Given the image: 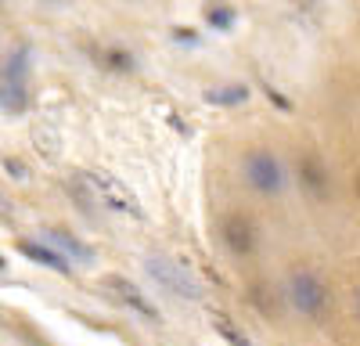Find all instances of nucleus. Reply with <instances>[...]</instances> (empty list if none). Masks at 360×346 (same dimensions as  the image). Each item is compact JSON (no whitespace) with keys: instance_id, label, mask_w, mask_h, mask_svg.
Returning a JSON list of instances; mask_svg holds the SVG:
<instances>
[{"instance_id":"f257e3e1","label":"nucleus","mask_w":360,"mask_h":346,"mask_svg":"<svg viewBox=\"0 0 360 346\" xmlns=\"http://www.w3.org/2000/svg\"><path fill=\"white\" fill-rule=\"evenodd\" d=\"M144 271H148V278H152V281H159L166 293H173V296H180V300H202V296H205L202 281H198L188 267H180L176 260H169V256H162V252L144 256Z\"/></svg>"},{"instance_id":"6e6552de","label":"nucleus","mask_w":360,"mask_h":346,"mask_svg":"<svg viewBox=\"0 0 360 346\" xmlns=\"http://www.w3.org/2000/svg\"><path fill=\"white\" fill-rule=\"evenodd\" d=\"M33 141H37V148H40L47 159L58 155V130H54V127H47V123L37 127V130H33Z\"/></svg>"},{"instance_id":"f8f14e48","label":"nucleus","mask_w":360,"mask_h":346,"mask_svg":"<svg viewBox=\"0 0 360 346\" xmlns=\"http://www.w3.org/2000/svg\"><path fill=\"white\" fill-rule=\"evenodd\" d=\"M0 264H4V260H0Z\"/></svg>"},{"instance_id":"f03ea898","label":"nucleus","mask_w":360,"mask_h":346,"mask_svg":"<svg viewBox=\"0 0 360 346\" xmlns=\"http://www.w3.org/2000/svg\"><path fill=\"white\" fill-rule=\"evenodd\" d=\"M83 181L94 188V195L101 198V202H108L112 210H119L123 217H134V220H144V206H141V198L134 195V188L130 184H123L115 177V173H108V169H101V166H90L86 173H83Z\"/></svg>"},{"instance_id":"423d86ee","label":"nucleus","mask_w":360,"mask_h":346,"mask_svg":"<svg viewBox=\"0 0 360 346\" xmlns=\"http://www.w3.org/2000/svg\"><path fill=\"white\" fill-rule=\"evenodd\" d=\"M108 288H112V293L119 296V300H123V303H130L141 317H152V321H155V317H159V310L152 307V303H148L144 296H141V288L134 285V281H127V278H108Z\"/></svg>"},{"instance_id":"9b49d317","label":"nucleus","mask_w":360,"mask_h":346,"mask_svg":"<svg viewBox=\"0 0 360 346\" xmlns=\"http://www.w3.org/2000/svg\"><path fill=\"white\" fill-rule=\"evenodd\" d=\"M205 18L213 22L217 29H227V25L234 22V11H231V8H209V11H205Z\"/></svg>"},{"instance_id":"39448f33","label":"nucleus","mask_w":360,"mask_h":346,"mask_svg":"<svg viewBox=\"0 0 360 346\" xmlns=\"http://www.w3.org/2000/svg\"><path fill=\"white\" fill-rule=\"evenodd\" d=\"M224 242L234 256H249L256 249V227L245 213H231L224 224Z\"/></svg>"},{"instance_id":"9d476101","label":"nucleus","mask_w":360,"mask_h":346,"mask_svg":"<svg viewBox=\"0 0 360 346\" xmlns=\"http://www.w3.org/2000/svg\"><path fill=\"white\" fill-rule=\"evenodd\" d=\"M209 314H213V325H217V328H220V332L227 335V342H234V346H245V335L238 332V328H234V325L227 321V317H224V314H220L217 307H209Z\"/></svg>"},{"instance_id":"7ed1b4c3","label":"nucleus","mask_w":360,"mask_h":346,"mask_svg":"<svg viewBox=\"0 0 360 346\" xmlns=\"http://www.w3.org/2000/svg\"><path fill=\"white\" fill-rule=\"evenodd\" d=\"M288 296H292V303H295L299 314L317 317V314L324 310V303H328V288H324V281L314 278V274H292Z\"/></svg>"},{"instance_id":"0eeeda50","label":"nucleus","mask_w":360,"mask_h":346,"mask_svg":"<svg viewBox=\"0 0 360 346\" xmlns=\"http://www.w3.org/2000/svg\"><path fill=\"white\" fill-rule=\"evenodd\" d=\"M18 249H22L29 260H40V264H47V267H54V271H69V260L54 256V249H47V245H37V242H22Z\"/></svg>"},{"instance_id":"20e7f679","label":"nucleus","mask_w":360,"mask_h":346,"mask_svg":"<svg viewBox=\"0 0 360 346\" xmlns=\"http://www.w3.org/2000/svg\"><path fill=\"white\" fill-rule=\"evenodd\" d=\"M245 177L259 195H278L281 191V166L270 152H252L245 162Z\"/></svg>"},{"instance_id":"1a4fd4ad","label":"nucleus","mask_w":360,"mask_h":346,"mask_svg":"<svg viewBox=\"0 0 360 346\" xmlns=\"http://www.w3.org/2000/svg\"><path fill=\"white\" fill-rule=\"evenodd\" d=\"M205 98L213 105H238V101L249 98V91H245V86H220V91H209Z\"/></svg>"}]
</instances>
